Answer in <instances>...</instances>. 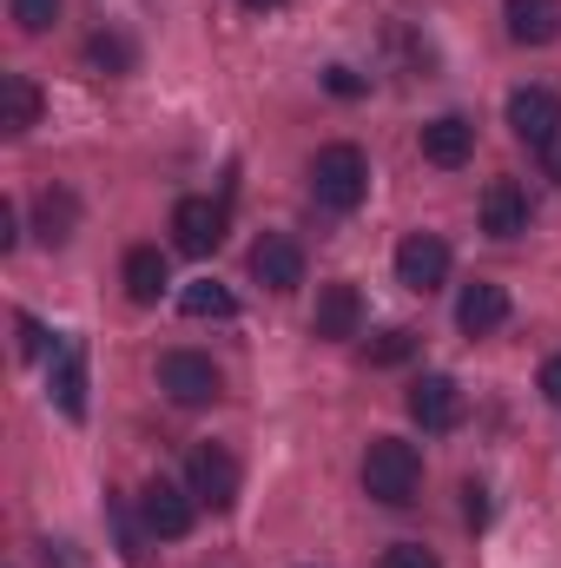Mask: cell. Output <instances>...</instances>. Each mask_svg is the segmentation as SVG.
<instances>
[{
    "instance_id": "obj_24",
    "label": "cell",
    "mask_w": 561,
    "mask_h": 568,
    "mask_svg": "<svg viewBox=\"0 0 561 568\" xmlns=\"http://www.w3.org/2000/svg\"><path fill=\"white\" fill-rule=\"evenodd\" d=\"M384 568H442V562H436V556H429L422 542H397V549L384 556Z\"/></svg>"
},
{
    "instance_id": "obj_15",
    "label": "cell",
    "mask_w": 561,
    "mask_h": 568,
    "mask_svg": "<svg viewBox=\"0 0 561 568\" xmlns=\"http://www.w3.org/2000/svg\"><path fill=\"white\" fill-rule=\"evenodd\" d=\"M502 20H509V40L516 47H549V40H561V0H502Z\"/></svg>"
},
{
    "instance_id": "obj_2",
    "label": "cell",
    "mask_w": 561,
    "mask_h": 568,
    "mask_svg": "<svg viewBox=\"0 0 561 568\" xmlns=\"http://www.w3.org/2000/svg\"><path fill=\"white\" fill-rule=\"evenodd\" d=\"M364 192H370V159L350 140L317 145V159H310V199H317L324 212H357Z\"/></svg>"
},
{
    "instance_id": "obj_6",
    "label": "cell",
    "mask_w": 561,
    "mask_h": 568,
    "mask_svg": "<svg viewBox=\"0 0 561 568\" xmlns=\"http://www.w3.org/2000/svg\"><path fill=\"white\" fill-rule=\"evenodd\" d=\"M140 516H145V529H152L159 542H178V536H192L198 496L178 489V483H165V476H152V483L140 489Z\"/></svg>"
},
{
    "instance_id": "obj_4",
    "label": "cell",
    "mask_w": 561,
    "mask_h": 568,
    "mask_svg": "<svg viewBox=\"0 0 561 568\" xmlns=\"http://www.w3.org/2000/svg\"><path fill=\"white\" fill-rule=\"evenodd\" d=\"M159 390H165L178 410H205V404H218L225 377H218V364L198 357V351H165V357H159Z\"/></svg>"
},
{
    "instance_id": "obj_30",
    "label": "cell",
    "mask_w": 561,
    "mask_h": 568,
    "mask_svg": "<svg viewBox=\"0 0 561 568\" xmlns=\"http://www.w3.org/2000/svg\"><path fill=\"white\" fill-rule=\"evenodd\" d=\"M245 7H258V13H272V7H284V0H245Z\"/></svg>"
},
{
    "instance_id": "obj_12",
    "label": "cell",
    "mask_w": 561,
    "mask_h": 568,
    "mask_svg": "<svg viewBox=\"0 0 561 568\" xmlns=\"http://www.w3.org/2000/svg\"><path fill=\"white\" fill-rule=\"evenodd\" d=\"M509 324V291L489 278L462 284V297H456V331L462 337H489V331H502Z\"/></svg>"
},
{
    "instance_id": "obj_19",
    "label": "cell",
    "mask_w": 561,
    "mask_h": 568,
    "mask_svg": "<svg viewBox=\"0 0 561 568\" xmlns=\"http://www.w3.org/2000/svg\"><path fill=\"white\" fill-rule=\"evenodd\" d=\"M0 126L7 133H33L40 126V87L27 73H7L0 80Z\"/></svg>"
},
{
    "instance_id": "obj_26",
    "label": "cell",
    "mask_w": 561,
    "mask_h": 568,
    "mask_svg": "<svg viewBox=\"0 0 561 568\" xmlns=\"http://www.w3.org/2000/svg\"><path fill=\"white\" fill-rule=\"evenodd\" d=\"M324 87H330L337 100H357V93H364V80H357L350 67H330V73H324Z\"/></svg>"
},
{
    "instance_id": "obj_7",
    "label": "cell",
    "mask_w": 561,
    "mask_h": 568,
    "mask_svg": "<svg viewBox=\"0 0 561 568\" xmlns=\"http://www.w3.org/2000/svg\"><path fill=\"white\" fill-rule=\"evenodd\" d=\"M172 245H178L185 258L218 252V245H225V205H218V199H178V205H172Z\"/></svg>"
},
{
    "instance_id": "obj_18",
    "label": "cell",
    "mask_w": 561,
    "mask_h": 568,
    "mask_svg": "<svg viewBox=\"0 0 561 568\" xmlns=\"http://www.w3.org/2000/svg\"><path fill=\"white\" fill-rule=\"evenodd\" d=\"M33 232H40L47 245H67V239L80 232V199H73L67 185H47L40 205H33Z\"/></svg>"
},
{
    "instance_id": "obj_16",
    "label": "cell",
    "mask_w": 561,
    "mask_h": 568,
    "mask_svg": "<svg viewBox=\"0 0 561 568\" xmlns=\"http://www.w3.org/2000/svg\"><path fill=\"white\" fill-rule=\"evenodd\" d=\"M120 278H126V297H133V304H159L165 284H172V265H165L159 245H133L126 265H120Z\"/></svg>"
},
{
    "instance_id": "obj_28",
    "label": "cell",
    "mask_w": 561,
    "mask_h": 568,
    "mask_svg": "<svg viewBox=\"0 0 561 568\" xmlns=\"http://www.w3.org/2000/svg\"><path fill=\"white\" fill-rule=\"evenodd\" d=\"M542 397H549V404H561V357H549V364H542Z\"/></svg>"
},
{
    "instance_id": "obj_17",
    "label": "cell",
    "mask_w": 561,
    "mask_h": 568,
    "mask_svg": "<svg viewBox=\"0 0 561 568\" xmlns=\"http://www.w3.org/2000/svg\"><path fill=\"white\" fill-rule=\"evenodd\" d=\"M53 404L67 410V417H86V351L67 337V344H53Z\"/></svg>"
},
{
    "instance_id": "obj_23",
    "label": "cell",
    "mask_w": 561,
    "mask_h": 568,
    "mask_svg": "<svg viewBox=\"0 0 561 568\" xmlns=\"http://www.w3.org/2000/svg\"><path fill=\"white\" fill-rule=\"evenodd\" d=\"M60 20V0H13V27L20 33H47Z\"/></svg>"
},
{
    "instance_id": "obj_10",
    "label": "cell",
    "mask_w": 561,
    "mask_h": 568,
    "mask_svg": "<svg viewBox=\"0 0 561 568\" xmlns=\"http://www.w3.org/2000/svg\"><path fill=\"white\" fill-rule=\"evenodd\" d=\"M442 278H449V245L436 232H410L397 245V284L404 291H436Z\"/></svg>"
},
{
    "instance_id": "obj_22",
    "label": "cell",
    "mask_w": 561,
    "mask_h": 568,
    "mask_svg": "<svg viewBox=\"0 0 561 568\" xmlns=\"http://www.w3.org/2000/svg\"><path fill=\"white\" fill-rule=\"evenodd\" d=\"M178 304H185V317H238V297H232V291H225V284H185V297H178Z\"/></svg>"
},
{
    "instance_id": "obj_1",
    "label": "cell",
    "mask_w": 561,
    "mask_h": 568,
    "mask_svg": "<svg viewBox=\"0 0 561 568\" xmlns=\"http://www.w3.org/2000/svg\"><path fill=\"white\" fill-rule=\"evenodd\" d=\"M364 496H377L384 509H410V503L422 496L417 443H404V436H377V443L364 449Z\"/></svg>"
},
{
    "instance_id": "obj_27",
    "label": "cell",
    "mask_w": 561,
    "mask_h": 568,
    "mask_svg": "<svg viewBox=\"0 0 561 568\" xmlns=\"http://www.w3.org/2000/svg\"><path fill=\"white\" fill-rule=\"evenodd\" d=\"M40 351H47V331L33 317H20V357H40Z\"/></svg>"
},
{
    "instance_id": "obj_21",
    "label": "cell",
    "mask_w": 561,
    "mask_h": 568,
    "mask_svg": "<svg viewBox=\"0 0 561 568\" xmlns=\"http://www.w3.org/2000/svg\"><path fill=\"white\" fill-rule=\"evenodd\" d=\"M86 60H93L100 73H133V60H140V53H133V40H126V33L100 27V33L86 40Z\"/></svg>"
},
{
    "instance_id": "obj_11",
    "label": "cell",
    "mask_w": 561,
    "mask_h": 568,
    "mask_svg": "<svg viewBox=\"0 0 561 568\" xmlns=\"http://www.w3.org/2000/svg\"><path fill=\"white\" fill-rule=\"evenodd\" d=\"M252 278L265 284V291H297L304 284V252H297V239H284V232H265L258 245H252Z\"/></svg>"
},
{
    "instance_id": "obj_25",
    "label": "cell",
    "mask_w": 561,
    "mask_h": 568,
    "mask_svg": "<svg viewBox=\"0 0 561 568\" xmlns=\"http://www.w3.org/2000/svg\"><path fill=\"white\" fill-rule=\"evenodd\" d=\"M462 523H469V529H482V523H489V489H476V483L462 489Z\"/></svg>"
},
{
    "instance_id": "obj_20",
    "label": "cell",
    "mask_w": 561,
    "mask_h": 568,
    "mask_svg": "<svg viewBox=\"0 0 561 568\" xmlns=\"http://www.w3.org/2000/svg\"><path fill=\"white\" fill-rule=\"evenodd\" d=\"M417 357V331L410 324H390V331H377L370 344H364V364L370 371H397V364H410Z\"/></svg>"
},
{
    "instance_id": "obj_3",
    "label": "cell",
    "mask_w": 561,
    "mask_h": 568,
    "mask_svg": "<svg viewBox=\"0 0 561 568\" xmlns=\"http://www.w3.org/2000/svg\"><path fill=\"white\" fill-rule=\"evenodd\" d=\"M185 483H192V496H198L212 516H225V509L238 503V489H245V469H238V456H232L225 443H198V449L185 456Z\"/></svg>"
},
{
    "instance_id": "obj_14",
    "label": "cell",
    "mask_w": 561,
    "mask_h": 568,
    "mask_svg": "<svg viewBox=\"0 0 561 568\" xmlns=\"http://www.w3.org/2000/svg\"><path fill=\"white\" fill-rule=\"evenodd\" d=\"M422 159L429 165H442V172H456V165H469V152H476V126L462 120V113H442V120H429L422 126Z\"/></svg>"
},
{
    "instance_id": "obj_13",
    "label": "cell",
    "mask_w": 561,
    "mask_h": 568,
    "mask_svg": "<svg viewBox=\"0 0 561 568\" xmlns=\"http://www.w3.org/2000/svg\"><path fill=\"white\" fill-rule=\"evenodd\" d=\"M482 232L489 239H522L529 232V192L516 179H489V192H482Z\"/></svg>"
},
{
    "instance_id": "obj_8",
    "label": "cell",
    "mask_w": 561,
    "mask_h": 568,
    "mask_svg": "<svg viewBox=\"0 0 561 568\" xmlns=\"http://www.w3.org/2000/svg\"><path fill=\"white\" fill-rule=\"evenodd\" d=\"M404 404H410V424H422L429 436H442V429L462 424V384H456V377H442V371L417 377Z\"/></svg>"
},
{
    "instance_id": "obj_29",
    "label": "cell",
    "mask_w": 561,
    "mask_h": 568,
    "mask_svg": "<svg viewBox=\"0 0 561 568\" xmlns=\"http://www.w3.org/2000/svg\"><path fill=\"white\" fill-rule=\"evenodd\" d=\"M542 159H549V179H555V185H561V145H549Z\"/></svg>"
},
{
    "instance_id": "obj_9",
    "label": "cell",
    "mask_w": 561,
    "mask_h": 568,
    "mask_svg": "<svg viewBox=\"0 0 561 568\" xmlns=\"http://www.w3.org/2000/svg\"><path fill=\"white\" fill-rule=\"evenodd\" d=\"M310 331H317L324 344L357 337V331H364V291H357L350 278L324 284V291H317V311H310Z\"/></svg>"
},
{
    "instance_id": "obj_5",
    "label": "cell",
    "mask_w": 561,
    "mask_h": 568,
    "mask_svg": "<svg viewBox=\"0 0 561 568\" xmlns=\"http://www.w3.org/2000/svg\"><path fill=\"white\" fill-rule=\"evenodd\" d=\"M509 133L529 145V152L561 145V100L549 87H516V93H509Z\"/></svg>"
}]
</instances>
